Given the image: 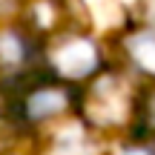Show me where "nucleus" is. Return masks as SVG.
Returning a JSON list of instances; mask_svg holds the SVG:
<instances>
[{"label":"nucleus","instance_id":"1","mask_svg":"<svg viewBox=\"0 0 155 155\" xmlns=\"http://www.w3.org/2000/svg\"><path fill=\"white\" fill-rule=\"evenodd\" d=\"M129 109H132V101H129L127 83L115 75L98 78L81 98V115L89 127H121Z\"/></svg>","mask_w":155,"mask_h":155},{"label":"nucleus","instance_id":"2","mask_svg":"<svg viewBox=\"0 0 155 155\" xmlns=\"http://www.w3.org/2000/svg\"><path fill=\"white\" fill-rule=\"evenodd\" d=\"M49 69L58 81H86L98 69V46L83 35H63L49 46Z\"/></svg>","mask_w":155,"mask_h":155},{"label":"nucleus","instance_id":"3","mask_svg":"<svg viewBox=\"0 0 155 155\" xmlns=\"http://www.w3.org/2000/svg\"><path fill=\"white\" fill-rule=\"evenodd\" d=\"M72 106H75L72 89L63 86V83H55V81L32 86L20 101V112L29 124H43V121H52V118H61Z\"/></svg>","mask_w":155,"mask_h":155},{"label":"nucleus","instance_id":"4","mask_svg":"<svg viewBox=\"0 0 155 155\" xmlns=\"http://www.w3.org/2000/svg\"><path fill=\"white\" fill-rule=\"evenodd\" d=\"M32 58L29 38L20 35L17 29H3L0 32V69L6 72H20Z\"/></svg>","mask_w":155,"mask_h":155},{"label":"nucleus","instance_id":"5","mask_svg":"<svg viewBox=\"0 0 155 155\" xmlns=\"http://www.w3.org/2000/svg\"><path fill=\"white\" fill-rule=\"evenodd\" d=\"M135 115H138V129L147 135V138H155V83L150 89H144Z\"/></svg>","mask_w":155,"mask_h":155},{"label":"nucleus","instance_id":"6","mask_svg":"<svg viewBox=\"0 0 155 155\" xmlns=\"http://www.w3.org/2000/svg\"><path fill=\"white\" fill-rule=\"evenodd\" d=\"M121 155H150L147 150H127V152H121Z\"/></svg>","mask_w":155,"mask_h":155}]
</instances>
